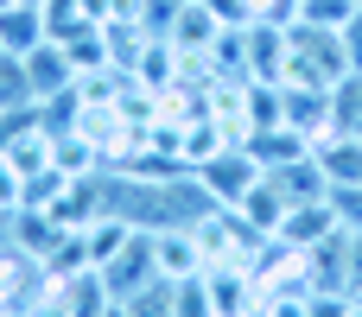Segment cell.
<instances>
[{"label":"cell","mask_w":362,"mask_h":317,"mask_svg":"<svg viewBox=\"0 0 362 317\" xmlns=\"http://www.w3.org/2000/svg\"><path fill=\"white\" fill-rule=\"evenodd\" d=\"M267 178H274V191H280L286 203H318V197H331V178H325L318 152H305V159H293V165H280V172H267Z\"/></svg>","instance_id":"obj_9"},{"label":"cell","mask_w":362,"mask_h":317,"mask_svg":"<svg viewBox=\"0 0 362 317\" xmlns=\"http://www.w3.org/2000/svg\"><path fill=\"white\" fill-rule=\"evenodd\" d=\"M0 6H13V0H0Z\"/></svg>","instance_id":"obj_17"},{"label":"cell","mask_w":362,"mask_h":317,"mask_svg":"<svg viewBox=\"0 0 362 317\" xmlns=\"http://www.w3.org/2000/svg\"><path fill=\"white\" fill-rule=\"evenodd\" d=\"M204 280H210V305H216V317H255L261 305H267L255 267H210Z\"/></svg>","instance_id":"obj_3"},{"label":"cell","mask_w":362,"mask_h":317,"mask_svg":"<svg viewBox=\"0 0 362 317\" xmlns=\"http://www.w3.org/2000/svg\"><path fill=\"white\" fill-rule=\"evenodd\" d=\"M344 222H337V210H331V197H318V203H293L286 210V222L274 229V241H286V248H325L331 235H337Z\"/></svg>","instance_id":"obj_4"},{"label":"cell","mask_w":362,"mask_h":317,"mask_svg":"<svg viewBox=\"0 0 362 317\" xmlns=\"http://www.w3.org/2000/svg\"><path fill=\"white\" fill-rule=\"evenodd\" d=\"M337 38H344V57H350V70H362V6L337 25Z\"/></svg>","instance_id":"obj_16"},{"label":"cell","mask_w":362,"mask_h":317,"mask_svg":"<svg viewBox=\"0 0 362 317\" xmlns=\"http://www.w3.org/2000/svg\"><path fill=\"white\" fill-rule=\"evenodd\" d=\"M242 146H248V159H255L261 172H280V165H293V159H305V152H312V140H305L299 127H286V121H274V127H255Z\"/></svg>","instance_id":"obj_6"},{"label":"cell","mask_w":362,"mask_h":317,"mask_svg":"<svg viewBox=\"0 0 362 317\" xmlns=\"http://www.w3.org/2000/svg\"><path fill=\"white\" fill-rule=\"evenodd\" d=\"M153 261H159V280H197L210 267L197 229H153Z\"/></svg>","instance_id":"obj_5"},{"label":"cell","mask_w":362,"mask_h":317,"mask_svg":"<svg viewBox=\"0 0 362 317\" xmlns=\"http://www.w3.org/2000/svg\"><path fill=\"white\" fill-rule=\"evenodd\" d=\"M19 203H25V172H19V165H13V159L0 152V222H6V216H13Z\"/></svg>","instance_id":"obj_14"},{"label":"cell","mask_w":362,"mask_h":317,"mask_svg":"<svg viewBox=\"0 0 362 317\" xmlns=\"http://www.w3.org/2000/svg\"><path fill=\"white\" fill-rule=\"evenodd\" d=\"M318 165L331 184H362V133H331L318 146Z\"/></svg>","instance_id":"obj_11"},{"label":"cell","mask_w":362,"mask_h":317,"mask_svg":"<svg viewBox=\"0 0 362 317\" xmlns=\"http://www.w3.org/2000/svg\"><path fill=\"white\" fill-rule=\"evenodd\" d=\"M286 210H293V203H286V197L274 191V178H267V172H261V184H255V191H248V197L235 203V216H242V222H248L255 235H274V229L286 222Z\"/></svg>","instance_id":"obj_10"},{"label":"cell","mask_w":362,"mask_h":317,"mask_svg":"<svg viewBox=\"0 0 362 317\" xmlns=\"http://www.w3.org/2000/svg\"><path fill=\"white\" fill-rule=\"evenodd\" d=\"M197 184L210 191V203H216V210H235V203L261 184V165L248 159V146H223L216 159H204V165H197Z\"/></svg>","instance_id":"obj_1"},{"label":"cell","mask_w":362,"mask_h":317,"mask_svg":"<svg viewBox=\"0 0 362 317\" xmlns=\"http://www.w3.org/2000/svg\"><path fill=\"white\" fill-rule=\"evenodd\" d=\"M331 210L344 229H362V184H331Z\"/></svg>","instance_id":"obj_15"},{"label":"cell","mask_w":362,"mask_h":317,"mask_svg":"<svg viewBox=\"0 0 362 317\" xmlns=\"http://www.w3.org/2000/svg\"><path fill=\"white\" fill-rule=\"evenodd\" d=\"M45 38H51L45 6H25V0L0 6V57H25V51H38Z\"/></svg>","instance_id":"obj_7"},{"label":"cell","mask_w":362,"mask_h":317,"mask_svg":"<svg viewBox=\"0 0 362 317\" xmlns=\"http://www.w3.org/2000/svg\"><path fill=\"white\" fill-rule=\"evenodd\" d=\"M19 64H25V83H32V95H38V102H51V95L76 76V64L64 57V44H57V38H45L38 51H25Z\"/></svg>","instance_id":"obj_8"},{"label":"cell","mask_w":362,"mask_h":317,"mask_svg":"<svg viewBox=\"0 0 362 317\" xmlns=\"http://www.w3.org/2000/svg\"><path fill=\"white\" fill-rule=\"evenodd\" d=\"M159 280V261H153V229H134L127 241H121V254L102 267V286H108V299H134L140 286H153Z\"/></svg>","instance_id":"obj_2"},{"label":"cell","mask_w":362,"mask_h":317,"mask_svg":"<svg viewBox=\"0 0 362 317\" xmlns=\"http://www.w3.org/2000/svg\"><path fill=\"white\" fill-rule=\"evenodd\" d=\"M172 317H216L204 273H197V280H172Z\"/></svg>","instance_id":"obj_12"},{"label":"cell","mask_w":362,"mask_h":317,"mask_svg":"<svg viewBox=\"0 0 362 317\" xmlns=\"http://www.w3.org/2000/svg\"><path fill=\"white\" fill-rule=\"evenodd\" d=\"M121 305H127V317H172V280H153V286H140Z\"/></svg>","instance_id":"obj_13"}]
</instances>
